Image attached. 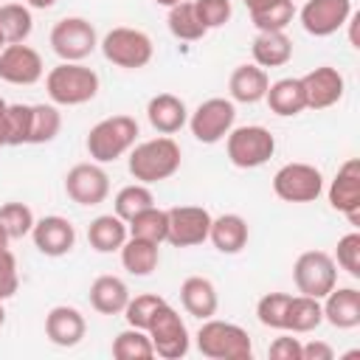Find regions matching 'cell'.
Masks as SVG:
<instances>
[{
    "label": "cell",
    "mask_w": 360,
    "mask_h": 360,
    "mask_svg": "<svg viewBox=\"0 0 360 360\" xmlns=\"http://www.w3.org/2000/svg\"><path fill=\"white\" fill-rule=\"evenodd\" d=\"M180 163H183V152L172 135H158V138L141 141L127 152V169H129L132 180L146 183V186L174 177L180 172Z\"/></svg>",
    "instance_id": "cell-1"
},
{
    "label": "cell",
    "mask_w": 360,
    "mask_h": 360,
    "mask_svg": "<svg viewBox=\"0 0 360 360\" xmlns=\"http://www.w3.org/2000/svg\"><path fill=\"white\" fill-rule=\"evenodd\" d=\"M101 79L84 62H59L45 73V90L56 107H79L98 96Z\"/></svg>",
    "instance_id": "cell-2"
},
{
    "label": "cell",
    "mask_w": 360,
    "mask_h": 360,
    "mask_svg": "<svg viewBox=\"0 0 360 360\" xmlns=\"http://www.w3.org/2000/svg\"><path fill=\"white\" fill-rule=\"evenodd\" d=\"M138 135H141L138 121L127 112H118V115H107L98 124H93L84 146L96 163H115L138 143Z\"/></svg>",
    "instance_id": "cell-3"
},
{
    "label": "cell",
    "mask_w": 360,
    "mask_h": 360,
    "mask_svg": "<svg viewBox=\"0 0 360 360\" xmlns=\"http://www.w3.org/2000/svg\"><path fill=\"white\" fill-rule=\"evenodd\" d=\"M197 352L208 360H250L253 357V340L245 326L219 321V318H205L194 335Z\"/></svg>",
    "instance_id": "cell-4"
},
{
    "label": "cell",
    "mask_w": 360,
    "mask_h": 360,
    "mask_svg": "<svg viewBox=\"0 0 360 360\" xmlns=\"http://www.w3.org/2000/svg\"><path fill=\"white\" fill-rule=\"evenodd\" d=\"M98 48L104 53V59L115 68H124V70H141L152 62L155 56V42L146 31L141 28H129V25H115L110 28L101 39H98Z\"/></svg>",
    "instance_id": "cell-5"
},
{
    "label": "cell",
    "mask_w": 360,
    "mask_h": 360,
    "mask_svg": "<svg viewBox=\"0 0 360 360\" xmlns=\"http://www.w3.org/2000/svg\"><path fill=\"white\" fill-rule=\"evenodd\" d=\"M225 155L236 169H259L276 155V135L262 124L233 127L225 135Z\"/></svg>",
    "instance_id": "cell-6"
},
{
    "label": "cell",
    "mask_w": 360,
    "mask_h": 360,
    "mask_svg": "<svg viewBox=\"0 0 360 360\" xmlns=\"http://www.w3.org/2000/svg\"><path fill=\"white\" fill-rule=\"evenodd\" d=\"M146 332H149V340H152V346H155V357L180 360V357H186L188 349H191L188 326H186V321L180 318V312H177L169 301H163V304L155 309V315H152Z\"/></svg>",
    "instance_id": "cell-7"
},
{
    "label": "cell",
    "mask_w": 360,
    "mask_h": 360,
    "mask_svg": "<svg viewBox=\"0 0 360 360\" xmlns=\"http://www.w3.org/2000/svg\"><path fill=\"white\" fill-rule=\"evenodd\" d=\"M51 51L62 62H84L98 48L96 25L84 17H62L51 28Z\"/></svg>",
    "instance_id": "cell-8"
},
{
    "label": "cell",
    "mask_w": 360,
    "mask_h": 360,
    "mask_svg": "<svg viewBox=\"0 0 360 360\" xmlns=\"http://www.w3.org/2000/svg\"><path fill=\"white\" fill-rule=\"evenodd\" d=\"M273 194L284 202H315L323 194V174L304 160L284 163L273 174Z\"/></svg>",
    "instance_id": "cell-9"
},
{
    "label": "cell",
    "mask_w": 360,
    "mask_h": 360,
    "mask_svg": "<svg viewBox=\"0 0 360 360\" xmlns=\"http://www.w3.org/2000/svg\"><path fill=\"white\" fill-rule=\"evenodd\" d=\"M233 124H236V107L231 98H222V96L205 98L197 104L194 112H188V129L205 146L225 141V135L233 129Z\"/></svg>",
    "instance_id": "cell-10"
},
{
    "label": "cell",
    "mask_w": 360,
    "mask_h": 360,
    "mask_svg": "<svg viewBox=\"0 0 360 360\" xmlns=\"http://www.w3.org/2000/svg\"><path fill=\"white\" fill-rule=\"evenodd\" d=\"M292 281L298 292L323 298L338 284V264L326 250H304L292 264Z\"/></svg>",
    "instance_id": "cell-11"
},
{
    "label": "cell",
    "mask_w": 360,
    "mask_h": 360,
    "mask_svg": "<svg viewBox=\"0 0 360 360\" xmlns=\"http://www.w3.org/2000/svg\"><path fill=\"white\" fill-rule=\"evenodd\" d=\"M65 194L76 205H101L110 197V174L101 163H76L65 174Z\"/></svg>",
    "instance_id": "cell-12"
},
{
    "label": "cell",
    "mask_w": 360,
    "mask_h": 360,
    "mask_svg": "<svg viewBox=\"0 0 360 360\" xmlns=\"http://www.w3.org/2000/svg\"><path fill=\"white\" fill-rule=\"evenodd\" d=\"M169 211V231L166 242L174 248H197L208 239L211 231V211L202 205H174Z\"/></svg>",
    "instance_id": "cell-13"
},
{
    "label": "cell",
    "mask_w": 360,
    "mask_h": 360,
    "mask_svg": "<svg viewBox=\"0 0 360 360\" xmlns=\"http://www.w3.org/2000/svg\"><path fill=\"white\" fill-rule=\"evenodd\" d=\"M45 76V62L37 48L25 42H11L0 51V82L28 87Z\"/></svg>",
    "instance_id": "cell-14"
},
{
    "label": "cell",
    "mask_w": 360,
    "mask_h": 360,
    "mask_svg": "<svg viewBox=\"0 0 360 360\" xmlns=\"http://www.w3.org/2000/svg\"><path fill=\"white\" fill-rule=\"evenodd\" d=\"M352 14V0H307L298 11V20L309 37H332L349 22Z\"/></svg>",
    "instance_id": "cell-15"
},
{
    "label": "cell",
    "mask_w": 360,
    "mask_h": 360,
    "mask_svg": "<svg viewBox=\"0 0 360 360\" xmlns=\"http://www.w3.org/2000/svg\"><path fill=\"white\" fill-rule=\"evenodd\" d=\"M326 197H329V205L340 211L354 228L360 225V160L357 158H349L340 163L338 174L326 188Z\"/></svg>",
    "instance_id": "cell-16"
},
{
    "label": "cell",
    "mask_w": 360,
    "mask_h": 360,
    "mask_svg": "<svg viewBox=\"0 0 360 360\" xmlns=\"http://www.w3.org/2000/svg\"><path fill=\"white\" fill-rule=\"evenodd\" d=\"M31 242L42 256L59 259L76 248V225L62 214L39 217L31 228Z\"/></svg>",
    "instance_id": "cell-17"
},
{
    "label": "cell",
    "mask_w": 360,
    "mask_h": 360,
    "mask_svg": "<svg viewBox=\"0 0 360 360\" xmlns=\"http://www.w3.org/2000/svg\"><path fill=\"white\" fill-rule=\"evenodd\" d=\"M307 110H329L335 107L346 93V79L332 65H318L307 76H301Z\"/></svg>",
    "instance_id": "cell-18"
},
{
    "label": "cell",
    "mask_w": 360,
    "mask_h": 360,
    "mask_svg": "<svg viewBox=\"0 0 360 360\" xmlns=\"http://www.w3.org/2000/svg\"><path fill=\"white\" fill-rule=\"evenodd\" d=\"M87 321L84 315L70 304H56L45 315V338L59 349H73L84 340Z\"/></svg>",
    "instance_id": "cell-19"
},
{
    "label": "cell",
    "mask_w": 360,
    "mask_h": 360,
    "mask_svg": "<svg viewBox=\"0 0 360 360\" xmlns=\"http://www.w3.org/2000/svg\"><path fill=\"white\" fill-rule=\"evenodd\" d=\"M323 321L335 329H354L360 326V290L357 287H332L321 298Z\"/></svg>",
    "instance_id": "cell-20"
},
{
    "label": "cell",
    "mask_w": 360,
    "mask_h": 360,
    "mask_svg": "<svg viewBox=\"0 0 360 360\" xmlns=\"http://www.w3.org/2000/svg\"><path fill=\"white\" fill-rule=\"evenodd\" d=\"M146 118H149L155 132L174 135L188 124V107L174 93H158L146 101Z\"/></svg>",
    "instance_id": "cell-21"
},
{
    "label": "cell",
    "mask_w": 360,
    "mask_h": 360,
    "mask_svg": "<svg viewBox=\"0 0 360 360\" xmlns=\"http://www.w3.org/2000/svg\"><path fill=\"white\" fill-rule=\"evenodd\" d=\"M270 87V76L264 68H259L256 62L250 65H236L231 79H228V93H231V101H239V104H256V101H264V93Z\"/></svg>",
    "instance_id": "cell-22"
},
{
    "label": "cell",
    "mask_w": 360,
    "mask_h": 360,
    "mask_svg": "<svg viewBox=\"0 0 360 360\" xmlns=\"http://www.w3.org/2000/svg\"><path fill=\"white\" fill-rule=\"evenodd\" d=\"M208 239L211 245L225 253V256H236L245 250L248 239H250V228H248V219L239 217V214H219L211 219V231H208Z\"/></svg>",
    "instance_id": "cell-23"
},
{
    "label": "cell",
    "mask_w": 360,
    "mask_h": 360,
    "mask_svg": "<svg viewBox=\"0 0 360 360\" xmlns=\"http://www.w3.org/2000/svg\"><path fill=\"white\" fill-rule=\"evenodd\" d=\"M180 304L188 315L205 321L211 315H217V307H219V295H217V287L211 278L205 276H188L183 284H180Z\"/></svg>",
    "instance_id": "cell-24"
},
{
    "label": "cell",
    "mask_w": 360,
    "mask_h": 360,
    "mask_svg": "<svg viewBox=\"0 0 360 360\" xmlns=\"http://www.w3.org/2000/svg\"><path fill=\"white\" fill-rule=\"evenodd\" d=\"M264 101L270 107V112L281 115V118H292L298 112L307 110V98H304V84L301 79L295 76H284V79H276L270 82L267 93H264Z\"/></svg>",
    "instance_id": "cell-25"
},
{
    "label": "cell",
    "mask_w": 360,
    "mask_h": 360,
    "mask_svg": "<svg viewBox=\"0 0 360 360\" xmlns=\"http://www.w3.org/2000/svg\"><path fill=\"white\" fill-rule=\"evenodd\" d=\"M253 62L259 68H281L292 59V39L284 31H259L250 45Z\"/></svg>",
    "instance_id": "cell-26"
},
{
    "label": "cell",
    "mask_w": 360,
    "mask_h": 360,
    "mask_svg": "<svg viewBox=\"0 0 360 360\" xmlns=\"http://www.w3.org/2000/svg\"><path fill=\"white\" fill-rule=\"evenodd\" d=\"M127 236H129L127 222L118 214H98L87 225V242H90V248L96 253H115V250H121Z\"/></svg>",
    "instance_id": "cell-27"
},
{
    "label": "cell",
    "mask_w": 360,
    "mask_h": 360,
    "mask_svg": "<svg viewBox=\"0 0 360 360\" xmlns=\"http://www.w3.org/2000/svg\"><path fill=\"white\" fill-rule=\"evenodd\" d=\"M129 301V287L118 276H98L90 284V307L101 315H121Z\"/></svg>",
    "instance_id": "cell-28"
},
{
    "label": "cell",
    "mask_w": 360,
    "mask_h": 360,
    "mask_svg": "<svg viewBox=\"0 0 360 360\" xmlns=\"http://www.w3.org/2000/svg\"><path fill=\"white\" fill-rule=\"evenodd\" d=\"M121 264L129 276H152L160 264V245L138 239V236H127V242L121 245Z\"/></svg>",
    "instance_id": "cell-29"
},
{
    "label": "cell",
    "mask_w": 360,
    "mask_h": 360,
    "mask_svg": "<svg viewBox=\"0 0 360 360\" xmlns=\"http://www.w3.org/2000/svg\"><path fill=\"white\" fill-rule=\"evenodd\" d=\"M323 323V309H321V298L312 295H290L287 304V321H284V332L292 335H304V332H315Z\"/></svg>",
    "instance_id": "cell-30"
},
{
    "label": "cell",
    "mask_w": 360,
    "mask_h": 360,
    "mask_svg": "<svg viewBox=\"0 0 360 360\" xmlns=\"http://www.w3.org/2000/svg\"><path fill=\"white\" fill-rule=\"evenodd\" d=\"M166 25H169L172 37L183 39V42H197V39H202L208 34V28L197 17L194 0H180L177 6H172L169 14H166Z\"/></svg>",
    "instance_id": "cell-31"
},
{
    "label": "cell",
    "mask_w": 360,
    "mask_h": 360,
    "mask_svg": "<svg viewBox=\"0 0 360 360\" xmlns=\"http://www.w3.org/2000/svg\"><path fill=\"white\" fill-rule=\"evenodd\" d=\"M127 231H129V236L163 245L166 242V231H169V211L158 208V205H149V208H143L141 214H135L127 222Z\"/></svg>",
    "instance_id": "cell-32"
},
{
    "label": "cell",
    "mask_w": 360,
    "mask_h": 360,
    "mask_svg": "<svg viewBox=\"0 0 360 360\" xmlns=\"http://www.w3.org/2000/svg\"><path fill=\"white\" fill-rule=\"evenodd\" d=\"M110 352L115 360H152L155 357V346L149 340V332L138 329V326H127L124 332H118L112 338Z\"/></svg>",
    "instance_id": "cell-33"
},
{
    "label": "cell",
    "mask_w": 360,
    "mask_h": 360,
    "mask_svg": "<svg viewBox=\"0 0 360 360\" xmlns=\"http://www.w3.org/2000/svg\"><path fill=\"white\" fill-rule=\"evenodd\" d=\"M0 31L6 42H25L34 31V14L25 3H0Z\"/></svg>",
    "instance_id": "cell-34"
},
{
    "label": "cell",
    "mask_w": 360,
    "mask_h": 360,
    "mask_svg": "<svg viewBox=\"0 0 360 360\" xmlns=\"http://www.w3.org/2000/svg\"><path fill=\"white\" fill-rule=\"evenodd\" d=\"M149 205H155V194H152V188L146 186V183H129V186H124L118 194H115V200H112V214H118L124 222H129L135 214H141L143 208H149Z\"/></svg>",
    "instance_id": "cell-35"
},
{
    "label": "cell",
    "mask_w": 360,
    "mask_h": 360,
    "mask_svg": "<svg viewBox=\"0 0 360 360\" xmlns=\"http://www.w3.org/2000/svg\"><path fill=\"white\" fill-rule=\"evenodd\" d=\"M62 129V112L56 104H31V135L28 143H51Z\"/></svg>",
    "instance_id": "cell-36"
},
{
    "label": "cell",
    "mask_w": 360,
    "mask_h": 360,
    "mask_svg": "<svg viewBox=\"0 0 360 360\" xmlns=\"http://www.w3.org/2000/svg\"><path fill=\"white\" fill-rule=\"evenodd\" d=\"M295 17V3L292 0H273L264 8L250 14V22L256 31H287V25Z\"/></svg>",
    "instance_id": "cell-37"
},
{
    "label": "cell",
    "mask_w": 360,
    "mask_h": 360,
    "mask_svg": "<svg viewBox=\"0 0 360 360\" xmlns=\"http://www.w3.org/2000/svg\"><path fill=\"white\" fill-rule=\"evenodd\" d=\"M37 217L34 211L25 205V202H3L0 205V225L6 228L8 239H22V236H31V228H34Z\"/></svg>",
    "instance_id": "cell-38"
},
{
    "label": "cell",
    "mask_w": 360,
    "mask_h": 360,
    "mask_svg": "<svg viewBox=\"0 0 360 360\" xmlns=\"http://www.w3.org/2000/svg\"><path fill=\"white\" fill-rule=\"evenodd\" d=\"M287 304H290V292H264L256 301V318L262 326L284 332V321H287Z\"/></svg>",
    "instance_id": "cell-39"
},
{
    "label": "cell",
    "mask_w": 360,
    "mask_h": 360,
    "mask_svg": "<svg viewBox=\"0 0 360 360\" xmlns=\"http://www.w3.org/2000/svg\"><path fill=\"white\" fill-rule=\"evenodd\" d=\"M31 135V104H8L6 110V146H22Z\"/></svg>",
    "instance_id": "cell-40"
},
{
    "label": "cell",
    "mask_w": 360,
    "mask_h": 360,
    "mask_svg": "<svg viewBox=\"0 0 360 360\" xmlns=\"http://www.w3.org/2000/svg\"><path fill=\"white\" fill-rule=\"evenodd\" d=\"M166 298H160L158 292H141V295H129V301H127V307H124V318H127V326H138V329H146L149 326V321H152V315H155V309L163 304Z\"/></svg>",
    "instance_id": "cell-41"
},
{
    "label": "cell",
    "mask_w": 360,
    "mask_h": 360,
    "mask_svg": "<svg viewBox=\"0 0 360 360\" xmlns=\"http://www.w3.org/2000/svg\"><path fill=\"white\" fill-rule=\"evenodd\" d=\"M335 264L340 270H346L352 278H360V233L352 231L346 236L338 239V250H335Z\"/></svg>",
    "instance_id": "cell-42"
},
{
    "label": "cell",
    "mask_w": 360,
    "mask_h": 360,
    "mask_svg": "<svg viewBox=\"0 0 360 360\" xmlns=\"http://www.w3.org/2000/svg\"><path fill=\"white\" fill-rule=\"evenodd\" d=\"M194 8H197V17L200 22L211 31V28H222L231 14H233V6L231 0H194Z\"/></svg>",
    "instance_id": "cell-43"
},
{
    "label": "cell",
    "mask_w": 360,
    "mask_h": 360,
    "mask_svg": "<svg viewBox=\"0 0 360 360\" xmlns=\"http://www.w3.org/2000/svg\"><path fill=\"white\" fill-rule=\"evenodd\" d=\"M20 290V270H17V256L3 248L0 250V301L11 298Z\"/></svg>",
    "instance_id": "cell-44"
},
{
    "label": "cell",
    "mask_w": 360,
    "mask_h": 360,
    "mask_svg": "<svg viewBox=\"0 0 360 360\" xmlns=\"http://www.w3.org/2000/svg\"><path fill=\"white\" fill-rule=\"evenodd\" d=\"M267 357L270 360H301V340L292 338V332L281 335L267 346Z\"/></svg>",
    "instance_id": "cell-45"
},
{
    "label": "cell",
    "mask_w": 360,
    "mask_h": 360,
    "mask_svg": "<svg viewBox=\"0 0 360 360\" xmlns=\"http://www.w3.org/2000/svg\"><path fill=\"white\" fill-rule=\"evenodd\" d=\"M332 357H335V349L326 340L301 343V360H332Z\"/></svg>",
    "instance_id": "cell-46"
},
{
    "label": "cell",
    "mask_w": 360,
    "mask_h": 360,
    "mask_svg": "<svg viewBox=\"0 0 360 360\" xmlns=\"http://www.w3.org/2000/svg\"><path fill=\"white\" fill-rule=\"evenodd\" d=\"M28 8H39V11H45V8H53L56 6V0H22Z\"/></svg>",
    "instance_id": "cell-47"
},
{
    "label": "cell",
    "mask_w": 360,
    "mask_h": 360,
    "mask_svg": "<svg viewBox=\"0 0 360 360\" xmlns=\"http://www.w3.org/2000/svg\"><path fill=\"white\" fill-rule=\"evenodd\" d=\"M242 3H245V8H248V11L253 14V11L264 8V6H267V3H273V0H242Z\"/></svg>",
    "instance_id": "cell-48"
},
{
    "label": "cell",
    "mask_w": 360,
    "mask_h": 360,
    "mask_svg": "<svg viewBox=\"0 0 360 360\" xmlns=\"http://www.w3.org/2000/svg\"><path fill=\"white\" fill-rule=\"evenodd\" d=\"M6 110H8V101L0 96V124H3V127H6Z\"/></svg>",
    "instance_id": "cell-49"
},
{
    "label": "cell",
    "mask_w": 360,
    "mask_h": 360,
    "mask_svg": "<svg viewBox=\"0 0 360 360\" xmlns=\"http://www.w3.org/2000/svg\"><path fill=\"white\" fill-rule=\"evenodd\" d=\"M8 242H11V239H8V233H6V228L0 225V250H3V248H8Z\"/></svg>",
    "instance_id": "cell-50"
},
{
    "label": "cell",
    "mask_w": 360,
    "mask_h": 360,
    "mask_svg": "<svg viewBox=\"0 0 360 360\" xmlns=\"http://www.w3.org/2000/svg\"><path fill=\"white\" fill-rule=\"evenodd\" d=\"M155 3H158V6H166V8H172V6H177L180 0H155Z\"/></svg>",
    "instance_id": "cell-51"
},
{
    "label": "cell",
    "mask_w": 360,
    "mask_h": 360,
    "mask_svg": "<svg viewBox=\"0 0 360 360\" xmlns=\"http://www.w3.org/2000/svg\"><path fill=\"white\" fill-rule=\"evenodd\" d=\"M0 146H6V127L0 124Z\"/></svg>",
    "instance_id": "cell-52"
},
{
    "label": "cell",
    "mask_w": 360,
    "mask_h": 360,
    "mask_svg": "<svg viewBox=\"0 0 360 360\" xmlns=\"http://www.w3.org/2000/svg\"><path fill=\"white\" fill-rule=\"evenodd\" d=\"M6 323V309H3V301H0V326Z\"/></svg>",
    "instance_id": "cell-53"
},
{
    "label": "cell",
    "mask_w": 360,
    "mask_h": 360,
    "mask_svg": "<svg viewBox=\"0 0 360 360\" xmlns=\"http://www.w3.org/2000/svg\"><path fill=\"white\" fill-rule=\"evenodd\" d=\"M6 45H8V42H6V37H3V31H0V51H3Z\"/></svg>",
    "instance_id": "cell-54"
}]
</instances>
